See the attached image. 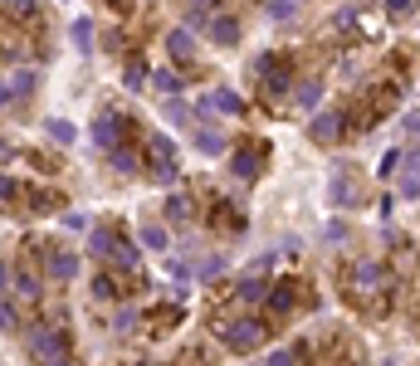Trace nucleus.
<instances>
[{
  "label": "nucleus",
  "mask_w": 420,
  "mask_h": 366,
  "mask_svg": "<svg viewBox=\"0 0 420 366\" xmlns=\"http://www.w3.org/2000/svg\"><path fill=\"white\" fill-rule=\"evenodd\" d=\"M220 337H225V347H230V352H254V347H264L269 327L249 318V322H225V327H220Z\"/></svg>",
  "instance_id": "f257e3e1"
},
{
  "label": "nucleus",
  "mask_w": 420,
  "mask_h": 366,
  "mask_svg": "<svg viewBox=\"0 0 420 366\" xmlns=\"http://www.w3.org/2000/svg\"><path fill=\"white\" fill-rule=\"evenodd\" d=\"M147 162H152V176L166 185L176 176V147H171V137H162V132H152L147 137Z\"/></svg>",
  "instance_id": "f03ea898"
},
{
  "label": "nucleus",
  "mask_w": 420,
  "mask_h": 366,
  "mask_svg": "<svg viewBox=\"0 0 420 366\" xmlns=\"http://www.w3.org/2000/svg\"><path fill=\"white\" fill-rule=\"evenodd\" d=\"M29 352H34V362H69V342L54 327H34L29 332Z\"/></svg>",
  "instance_id": "7ed1b4c3"
},
{
  "label": "nucleus",
  "mask_w": 420,
  "mask_h": 366,
  "mask_svg": "<svg viewBox=\"0 0 420 366\" xmlns=\"http://www.w3.org/2000/svg\"><path fill=\"white\" fill-rule=\"evenodd\" d=\"M342 127H347L342 112H317L313 127H308V137H313L317 147H332V142H342Z\"/></svg>",
  "instance_id": "20e7f679"
},
{
  "label": "nucleus",
  "mask_w": 420,
  "mask_h": 366,
  "mask_svg": "<svg viewBox=\"0 0 420 366\" xmlns=\"http://www.w3.org/2000/svg\"><path fill=\"white\" fill-rule=\"evenodd\" d=\"M210 44L235 49V44H239V20H235V15H215V20H210Z\"/></svg>",
  "instance_id": "39448f33"
},
{
  "label": "nucleus",
  "mask_w": 420,
  "mask_h": 366,
  "mask_svg": "<svg viewBox=\"0 0 420 366\" xmlns=\"http://www.w3.org/2000/svg\"><path fill=\"white\" fill-rule=\"evenodd\" d=\"M117 137H122V117H117V112H103V117L93 122V142H98L103 152H112V147H117Z\"/></svg>",
  "instance_id": "423d86ee"
},
{
  "label": "nucleus",
  "mask_w": 420,
  "mask_h": 366,
  "mask_svg": "<svg viewBox=\"0 0 420 366\" xmlns=\"http://www.w3.org/2000/svg\"><path fill=\"white\" fill-rule=\"evenodd\" d=\"M166 49H171V59H196V34H191V25H176V30L166 34Z\"/></svg>",
  "instance_id": "0eeeda50"
},
{
  "label": "nucleus",
  "mask_w": 420,
  "mask_h": 366,
  "mask_svg": "<svg viewBox=\"0 0 420 366\" xmlns=\"http://www.w3.org/2000/svg\"><path fill=\"white\" fill-rule=\"evenodd\" d=\"M244 112V103H239V93H230V89H210L206 93V103H201V112Z\"/></svg>",
  "instance_id": "6e6552de"
},
{
  "label": "nucleus",
  "mask_w": 420,
  "mask_h": 366,
  "mask_svg": "<svg viewBox=\"0 0 420 366\" xmlns=\"http://www.w3.org/2000/svg\"><path fill=\"white\" fill-rule=\"evenodd\" d=\"M327 195H332V205H357V200H362L347 171H337V176H332V185H327Z\"/></svg>",
  "instance_id": "1a4fd4ad"
},
{
  "label": "nucleus",
  "mask_w": 420,
  "mask_h": 366,
  "mask_svg": "<svg viewBox=\"0 0 420 366\" xmlns=\"http://www.w3.org/2000/svg\"><path fill=\"white\" fill-rule=\"evenodd\" d=\"M49 278H59V283L79 278V259H74V254H64V249H54V254H49Z\"/></svg>",
  "instance_id": "9d476101"
},
{
  "label": "nucleus",
  "mask_w": 420,
  "mask_h": 366,
  "mask_svg": "<svg viewBox=\"0 0 420 366\" xmlns=\"http://www.w3.org/2000/svg\"><path fill=\"white\" fill-rule=\"evenodd\" d=\"M112 244H117L112 230H93L88 235V254H98V259H112Z\"/></svg>",
  "instance_id": "9b49d317"
},
{
  "label": "nucleus",
  "mask_w": 420,
  "mask_h": 366,
  "mask_svg": "<svg viewBox=\"0 0 420 366\" xmlns=\"http://www.w3.org/2000/svg\"><path fill=\"white\" fill-rule=\"evenodd\" d=\"M152 89H157V93H166V98H176V93L186 89V84H181V79H176L171 69H157V74H152Z\"/></svg>",
  "instance_id": "f8f14e48"
},
{
  "label": "nucleus",
  "mask_w": 420,
  "mask_h": 366,
  "mask_svg": "<svg viewBox=\"0 0 420 366\" xmlns=\"http://www.w3.org/2000/svg\"><path fill=\"white\" fill-rule=\"evenodd\" d=\"M235 293H239L244 303H264V298H269V283H264V278H244Z\"/></svg>",
  "instance_id": "ddd939ff"
},
{
  "label": "nucleus",
  "mask_w": 420,
  "mask_h": 366,
  "mask_svg": "<svg viewBox=\"0 0 420 366\" xmlns=\"http://www.w3.org/2000/svg\"><path fill=\"white\" fill-rule=\"evenodd\" d=\"M34 84H39V74H34V69H15V79H10L15 98H29V93H34Z\"/></svg>",
  "instance_id": "4468645a"
},
{
  "label": "nucleus",
  "mask_w": 420,
  "mask_h": 366,
  "mask_svg": "<svg viewBox=\"0 0 420 366\" xmlns=\"http://www.w3.org/2000/svg\"><path fill=\"white\" fill-rule=\"evenodd\" d=\"M352 278H357V288H362V293H372V288L381 283V269H376V264H357Z\"/></svg>",
  "instance_id": "2eb2a0df"
},
{
  "label": "nucleus",
  "mask_w": 420,
  "mask_h": 366,
  "mask_svg": "<svg viewBox=\"0 0 420 366\" xmlns=\"http://www.w3.org/2000/svg\"><path fill=\"white\" fill-rule=\"evenodd\" d=\"M166 220H176V225L191 220V200H186V195H171V200H166Z\"/></svg>",
  "instance_id": "dca6fc26"
},
{
  "label": "nucleus",
  "mask_w": 420,
  "mask_h": 366,
  "mask_svg": "<svg viewBox=\"0 0 420 366\" xmlns=\"http://www.w3.org/2000/svg\"><path fill=\"white\" fill-rule=\"evenodd\" d=\"M15 327H20V308L10 298H0V332H15Z\"/></svg>",
  "instance_id": "f3484780"
},
{
  "label": "nucleus",
  "mask_w": 420,
  "mask_h": 366,
  "mask_svg": "<svg viewBox=\"0 0 420 366\" xmlns=\"http://www.w3.org/2000/svg\"><path fill=\"white\" fill-rule=\"evenodd\" d=\"M15 283H20V298H29V303H34V298L44 293V283H39L34 274H15Z\"/></svg>",
  "instance_id": "a211bd4d"
},
{
  "label": "nucleus",
  "mask_w": 420,
  "mask_h": 366,
  "mask_svg": "<svg viewBox=\"0 0 420 366\" xmlns=\"http://www.w3.org/2000/svg\"><path fill=\"white\" fill-rule=\"evenodd\" d=\"M74 44H79L84 54L93 49V25H88V20H74Z\"/></svg>",
  "instance_id": "6ab92c4d"
},
{
  "label": "nucleus",
  "mask_w": 420,
  "mask_h": 366,
  "mask_svg": "<svg viewBox=\"0 0 420 366\" xmlns=\"http://www.w3.org/2000/svg\"><path fill=\"white\" fill-rule=\"evenodd\" d=\"M230 166H235V176H259V162H254L249 152H235V162H230Z\"/></svg>",
  "instance_id": "aec40b11"
},
{
  "label": "nucleus",
  "mask_w": 420,
  "mask_h": 366,
  "mask_svg": "<svg viewBox=\"0 0 420 366\" xmlns=\"http://www.w3.org/2000/svg\"><path fill=\"white\" fill-rule=\"evenodd\" d=\"M142 244L147 249H166V230L162 225H142Z\"/></svg>",
  "instance_id": "412c9836"
},
{
  "label": "nucleus",
  "mask_w": 420,
  "mask_h": 366,
  "mask_svg": "<svg viewBox=\"0 0 420 366\" xmlns=\"http://www.w3.org/2000/svg\"><path fill=\"white\" fill-rule=\"evenodd\" d=\"M112 259H117L122 269H132V274H137V249H132V244H122V240H117V244H112Z\"/></svg>",
  "instance_id": "4be33fe9"
},
{
  "label": "nucleus",
  "mask_w": 420,
  "mask_h": 366,
  "mask_svg": "<svg viewBox=\"0 0 420 366\" xmlns=\"http://www.w3.org/2000/svg\"><path fill=\"white\" fill-rule=\"evenodd\" d=\"M49 137H54L59 147H69V142H74L79 132H74V122H49Z\"/></svg>",
  "instance_id": "5701e85b"
},
{
  "label": "nucleus",
  "mask_w": 420,
  "mask_h": 366,
  "mask_svg": "<svg viewBox=\"0 0 420 366\" xmlns=\"http://www.w3.org/2000/svg\"><path fill=\"white\" fill-rule=\"evenodd\" d=\"M269 303H274V313H289L294 308V293L289 288H269Z\"/></svg>",
  "instance_id": "b1692460"
},
{
  "label": "nucleus",
  "mask_w": 420,
  "mask_h": 366,
  "mask_svg": "<svg viewBox=\"0 0 420 366\" xmlns=\"http://www.w3.org/2000/svg\"><path fill=\"white\" fill-rule=\"evenodd\" d=\"M317 98H322V84H313V79H308V84L298 89V103H303V107H317Z\"/></svg>",
  "instance_id": "393cba45"
},
{
  "label": "nucleus",
  "mask_w": 420,
  "mask_h": 366,
  "mask_svg": "<svg viewBox=\"0 0 420 366\" xmlns=\"http://www.w3.org/2000/svg\"><path fill=\"white\" fill-rule=\"evenodd\" d=\"M196 147H201V152H225V137H220V132H201Z\"/></svg>",
  "instance_id": "a878e982"
},
{
  "label": "nucleus",
  "mask_w": 420,
  "mask_h": 366,
  "mask_svg": "<svg viewBox=\"0 0 420 366\" xmlns=\"http://www.w3.org/2000/svg\"><path fill=\"white\" fill-rule=\"evenodd\" d=\"M112 293H117V278H107V274L93 278V298H112Z\"/></svg>",
  "instance_id": "bb28decb"
},
{
  "label": "nucleus",
  "mask_w": 420,
  "mask_h": 366,
  "mask_svg": "<svg viewBox=\"0 0 420 366\" xmlns=\"http://www.w3.org/2000/svg\"><path fill=\"white\" fill-rule=\"evenodd\" d=\"M5 15H20V20H29V15H34V0H5Z\"/></svg>",
  "instance_id": "cd10ccee"
},
{
  "label": "nucleus",
  "mask_w": 420,
  "mask_h": 366,
  "mask_svg": "<svg viewBox=\"0 0 420 366\" xmlns=\"http://www.w3.org/2000/svg\"><path fill=\"white\" fill-rule=\"evenodd\" d=\"M112 166H117V171H132V166H137V157H132V152H122V147H112Z\"/></svg>",
  "instance_id": "c85d7f7f"
},
{
  "label": "nucleus",
  "mask_w": 420,
  "mask_h": 366,
  "mask_svg": "<svg viewBox=\"0 0 420 366\" xmlns=\"http://www.w3.org/2000/svg\"><path fill=\"white\" fill-rule=\"evenodd\" d=\"M401 195H406V200H416V195H420V171L401 176Z\"/></svg>",
  "instance_id": "c756f323"
},
{
  "label": "nucleus",
  "mask_w": 420,
  "mask_h": 366,
  "mask_svg": "<svg viewBox=\"0 0 420 366\" xmlns=\"http://www.w3.org/2000/svg\"><path fill=\"white\" fill-rule=\"evenodd\" d=\"M147 84V69L142 64H127V89H142Z\"/></svg>",
  "instance_id": "7c9ffc66"
},
{
  "label": "nucleus",
  "mask_w": 420,
  "mask_h": 366,
  "mask_svg": "<svg viewBox=\"0 0 420 366\" xmlns=\"http://www.w3.org/2000/svg\"><path fill=\"white\" fill-rule=\"evenodd\" d=\"M269 15H274V20H294V0H274Z\"/></svg>",
  "instance_id": "2f4dec72"
},
{
  "label": "nucleus",
  "mask_w": 420,
  "mask_h": 366,
  "mask_svg": "<svg viewBox=\"0 0 420 366\" xmlns=\"http://www.w3.org/2000/svg\"><path fill=\"white\" fill-rule=\"evenodd\" d=\"M166 117H176V122H191V107H181V103H166Z\"/></svg>",
  "instance_id": "473e14b6"
},
{
  "label": "nucleus",
  "mask_w": 420,
  "mask_h": 366,
  "mask_svg": "<svg viewBox=\"0 0 420 366\" xmlns=\"http://www.w3.org/2000/svg\"><path fill=\"white\" fill-rule=\"evenodd\" d=\"M15 195H20V185L10 181V176H0V200H15Z\"/></svg>",
  "instance_id": "72a5a7b5"
},
{
  "label": "nucleus",
  "mask_w": 420,
  "mask_h": 366,
  "mask_svg": "<svg viewBox=\"0 0 420 366\" xmlns=\"http://www.w3.org/2000/svg\"><path fill=\"white\" fill-rule=\"evenodd\" d=\"M386 10L391 15H406V10H416V0H386Z\"/></svg>",
  "instance_id": "f704fd0d"
},
{
  "label": "nucleus",
  "mask_w": 420,
  "mask_h": 366,
  "mask_svg": "<svg viewBox=\"0 0 420 366\" xmlns=\"http://www.w3.org/2000/svg\"><path fill=\"white\" fill-rule=\"evenodd\" d=\"M406 132H411V137H420V107H416V112H406Z\"/></svg>",
  "instance_id": "c9c22d12"
},
{
  "label": "nucleus",
  "mask_w": 420,
  "mask_h": 366,
  "mask_svg": "<svg viewBox=\"0 0 420 366\" xmlns=\"http://www.w3.org/2000/svg\"><path fill=\"white\" fill-rule=\"evenodd\" d=\"M10 98H15V89H10V79H0V107H5Z\"/></svg>",
  "instance_id": "e433bc0d"
},
{
  "label": "nucleus",
  "mask_w": 420,
  "mask_h": 366,
  "mask_svg": "<svg viewBox=\"0 0 420 366\" xmlns=\"http://www.w3.org/2000/svg\"><path fill=\"white\" fill-rule=\"evenodd\" d=\"M10 288V264H0V293Z\"/></svg>",
  "instance_id": "4c0bfd02"
},
{
  "label": "nucleus",
  "mask_w": 420,
  "mask_h": 366,
  "mask_svg": "<svg viewBox=\"0 0 420 366\" xmlns=\"http://www.w3.org/2000/svg\"><path fill=\"white\" fill-rule=\"evenodd\" d=\"M406 166H411V171H420V152H406Z\"/></svg>",
  "instance_id": "58836bf2"
},
{
  "label": "nucleus",
  "mask_w": 420,
  "mask_h": 366,
  "mask_svg": "<svg viewBox=\"0 0 420 366\" xmlns=\"http://www.w3.org/2000/svg\"><path fill=\"white\" fill-rule=\"evenodd\" d=\"M294 5H298V0H294Z\"/></svg>",
  "instance_id": "ea45409f"
},
{
  "label": "nucleus",
  "mask_w": 420,
  "mask_h": 366,
  "mask_svg": "<svg viewBox=\"0 0 420 366\" xmlns=\"http://www.w3.org/2000/svg\"><path fill=\"white\" fill-rule=\"evenodd\" d=\"M201 5H206V0H201Z\"/></svg>",
  "instance_id": "a19ab883"
}]
</instances>
